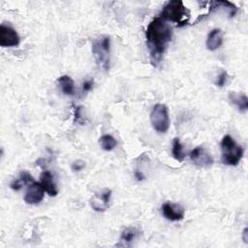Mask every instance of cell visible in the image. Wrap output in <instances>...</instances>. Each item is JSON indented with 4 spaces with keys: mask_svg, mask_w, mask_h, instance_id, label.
<instances>
[{
    "mask_svg": "<svg viewBox=\"0 0 248 248\" xmlns=\"http://www.w3.org/2000/svg\"><path fill=\"white\" fill-rule=\"evenodd\" d=\"M161 209L164 217L172 222L181 221L185 216V209L179 203L168 202L162 204Z\"/></svg>",
    "mask_w": 248,
    "mask_h": 248,
    "instance_id": "52a82bcc",
    "label": "cell"
},
{
    "mask_svg": "<svg viewBox=\"0 0 248 248\" xmlns=\"http://www.w3.org/2000/svg\"><path fill=\"white\" fill-rule=\"evenodd\" d=\"M228 80V73L226 71H222L216 78L215 85L218 87H223L227 83Z\"/></svg>",
    "mask_w": 248,
    "mask_h": 248,
    "instance_id": "d6986e66",
    "label": "cell"
},
{
    "mask_svg": "<svg viewBox=\"0 0 248 248\" xmlns=\"http://www.w3.org/2000/svg\"><path fill=\"white\" fill-rule=\"evenodd\" d=\"M146 45L151 63L156 66L164 55L172 38L171 27L161 17L153 18L145 30Z\"/></svg>",
    "mask_w": 248,
    "mask_h": 248,
    "instance_id": "6da1fadb",
    "label": "cell"
},
{
    "mask_svg": "<svg viewBox=\"0 0 248 248\" xmlns=\"http://www.w3.org/2000/svg\"><path fill=\"white\" fill-rule=\"evenodd\" d=\"M99 144L105 151H111L117 144L116 140L111 135H103L99 138Z\"/></svg>",
    "mask_w": 248,
    "mask_h": 248,
    "instance_id": "ac0fdd59",
    "label": "cell"
},
{
    "mask_svg": "<svg viewBox=\"0 0 248 248\" xmlns=\"http://www.w3.org/2000/svg\"><path fill=\"white\" fill-rule=\"evenodd\" d=\"M19 42V36L13 27L5 24L0 25V46L2 47L17 46Z\"/></svg>",
    "mask_w": 248,
    "mask_h": 248,
    "instance_id": "8992f818",
    "label": "cell"
},
{
    "mask_svg": "<svg viewBox=\"0 0 248 248\" xmlns=\"http://www.w3.org/2000/svg\"><path fill=\"white\" fill-rule=\"evenodd\" d=\"M189 156L191 161L200 168H209L214 162L210 153L202 146L195 147L191 150Z\"/></svg>",
    "mask_w": 248,
    "mask_h": 248,
    "instance_id": "ba28073f",
    "label": "cell"
},
{
    "mask_svg": "<svg viewBox=\"0 0 248 248\" xmlns=\"http://www.w3.org/2000/svg\"><path fill=\"white\" fill-rule=\"evenodd\" d=\"M171 153H172V157L179 163H182L184 161L185 152H184V148H183L178 138H174L172 140Z\"/></svg>",
    "mask_w": 248,
    "mask_h": 248,
    "instance_id": "e0dca14e",
    "label": "cell"
},
{
    "mask_svg": "<svg viewBox=\"0 0 248 248\" xmlns=\"http://www.w3.org/2000/svg\"><path fill=\"white\" fill-rule=\"evenodd\" d=\"M71 168L74 171H79L85 168V162L82 160H76L72 163Z\"/></svg>",
    "mask_w": 248,
    "mask_h": 248,
    "instance_id": "ffe728a7",
    "label": "cell"
},
{
    "mask_svg": "<svg viewBox=\"0 0 248 248\" xmlns=\"http://www.w3.org/2000/svg\"><path fill=\"white\" fill-rule=\"evenodd\" d=\"M150 122L153 129L157 133H167L170 128V116L168 107L164 104H156L150 112Z\"/></svg>",
    "mask_w": 248,
    "mask_h": 248,
    "instance_id": "5b68a950",
    "label": "cell"
},
{
    "mask_svg": "<svg viewBox=\"0 0 248 248\" xmlns=\"http://www.w3.org/2000/svg\"><path fill=\"white\" fill-rule=\"evenodd\" d=\"M222 163L228 166H237L243 157V148L230 135L223 137L221 143Z\"/></svg>",
    "mask_w": 248,
    "mask_h": 248,
    "instance_id": "3957f363",
    "label": "cell"
},
{
    "mask_svg": "<svg viewBox=\"0 0 248 248\" xmlns=\"http://www.w3.org/2000/svg\"><path fill=\"white\" fill-rule=\"evenodd\" d=\"M110 39L108 36H102L92 43V53L99 66L108 71L109 69Z\"/></svg>",
    "mask_w": 248,
    "mask_h": 248,
    "instance_id": "277c9868",
    "label": "cell"
},
{
    "mask_svg": "<svg viewBox=\"0 0 248 248\" xmlns=\"http://www.w3.org/2000/svg\"><path fill=\"white\" fill-rule=\"evenodd\" d=\"M139 235V231L136 228H127L125 229L120 236L119 243L117 246H129Z\"/></svg>",
    "mask_w": 248,
    "mask_h": 248,
    "instance_id": "2e32d148",
    "label": "cell"
},
{
    "mask_svg": "<svg viewBox=\"0 0 248 248\" xmlns=\"http://www.w3.org/2000/svg\"><path fill=\"white\" fill-rule=\"evenodd\" d=\"M246 234H247V228H245L244 229V231H243V240H244V242H248L247 240H248V238H247V236H246Z\"/></svg>",
    "mask_w": 248,
    "mask_h": 248,
    "instance_id": "603a6c76",
    "label": "cell"
},
{
    "mask_svg": "<svg viewBox=\"0 0 248 248\" xmlns=\"http://www.w3.org/2000/svg\"><path fill=\"white\" fill-rule=\"evenodd\" d=\"M40 183L42 184L45 192L50 196V197H55L58 194V190L56 187V184L53 181V176L50 171L45 170L41 173L40 175Z\"/></svg>",
    "mask_w": 248,
    "mask_h": 248,
    "instance_id": "7c38bea8",
    "label": "cell"
},
{
    "mask_svg": "<svg viewBox=\"0 0 248 248\" xmlns=\"http://www.w3.org/2000/svg\"><path fill=\"white\" fill-rule=\"evenodd\" d=\"M45 196V190L41 183L33 181L28 184L27 190L24 194L23 200L27 204H38L40 203Z\"/></svg>",
    "mask_w": 248,
    "mask_h": 248,
    "instance_id": "9c48e42d",
    "label": "cell"
},
{
    "mask_svg": "<svg viewBox=\"0 0 248 248\" xmlns=\"http://www.w3.org/2000/svg\"><path fill=\"white\" fill-rule=\"evenodd\" d=\"M93 84H94V80L93 79H87L85 81H83L82 83V89L84 92H88L93 88Z\"/></svg>",
    "mask_w": 248,
    "mask_h": 248,
    "instance_id": "44dd1931",
    "label": "cell"
},
{
    "mask_svg": "<svg viewBox=\"0 0 248 248\" xmlns=\"http://www.w3.org/2000/svg\"><path fill=\"white\" fill-rule=\"evenodd\" d=\"M57 83L61 91L68 96L75 94V82L73 78L67 75H63L57 78Z\"/></svg>",
    "mask_w": 248,
    "mask_h": 248,
    "instance_id": "5bb4252c",
    "label": "cell"
},
{
    "mask_svg": "<svg viewBox=\"0 0 248 248\" xmlns=\"http://www.w3.org/2000/svg\"><path fill=\"white\" fill-rule=\"evenodd\" d=\"M230 102L236 107L239 112L244 113L248 109V98L243 93L237 92H230L229 93Z\"/></svg>",
    "mask_w": 248,
    "mask_h": 248,
    "instance_id": "4fadbf2b",
    "label": "cell"
},
{
    "mask_svg": "<svg viewBox=\"0 0 248 248\" xmlns=\"http://www.w3.org/2000/svg\"><path fill=\"white\" fill-rule=\"evenodd\" d=\"M111 198V190L105 189L99 193H96L90 200V205L95 211H105L109 206Z\"/></svg>",
    "mask_w": 248,
    "mask_h": 248,
    "instance_id": "30bf717a",
    "label": "cell"
},
{
    "mask_svg": "<svg viewBox=\"0 0 248 248\" xmlns=\"http://www.w3.org/2000/svg\"><path fill=\"white\" fill-rule=\"evenodd\" d=\"M223 42H224V36H223L222 30L219 28H214L207 34L205 46L208 50L214 51L223 45Z\"/></svg>",
    "mask_w": 248,
    "mask_h": 248,
    "instance_id": "8fae6325",
    "label": "cell"
},
{
    "mask_svg": "<svg viewBox=\"0 0 248 248\" xmlns=\"http://www.w3.org/2000/svg\"><path fill=\"white\" fill-rule=\"evenodd\" d=\"M135 176H136L137 180H139V181L144 179V175L142 174V172L140 170H135Z\"/></svg>",
    "mask_w": 248,
    "mask_h": 248,
    "instance_id": "7402d4cb",
    "label": "cell"
},
{
    "mask_svg": "<svg viewBox=\"0 0 248 248\" xmlns=\"http://www.w3.org/2000/svg\"><path fill=\"white\" fill-rule=\"evenodd\" d=\"M33 181H34V180H33L32 175H31L28 171L22 170V171L19 173L18 177L16 178V179H14V180L11 182L10 187H11L14 191H19V190L23 187V185L30 184V183H32Z\"/></svg>",
    "mask_w": 248,
    "mask_h": 248,
    "instance_id": "9a60e30c",
    "label": "cell"
},
{
    "mask_svg": "<svg viewBox=\"0 0 248 248\" xmlns=\"http://www.w3.org/2000/svg\"><path fill=\"white\" fill-rule=\"evenodd\" d=\"M161 18L171 21L177 26L186 25L190 18V12L180 0H170L165 4L161 12Z\"/></svg>",
    "mask_w": 248,
    "mask_h": 248,
    "instance_id": "7a4b0ae2",
    "label": "cell"
}]
</instances>
